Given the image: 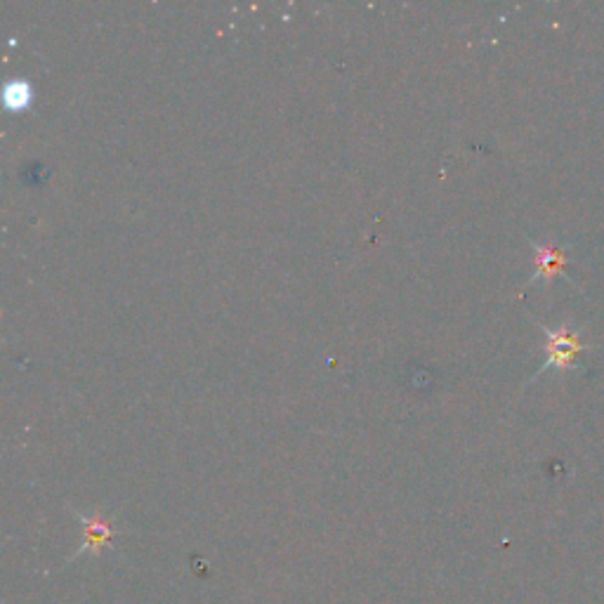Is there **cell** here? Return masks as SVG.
<instances>
[{
  "instance_id": "obj_1",
  "label": "cell",
  "mask_w": 604,
  "mask_h": 604,
  "mask_svg": "<svg viewBox=\"0 0 604 604\" xmlns=\"http://www.w3.org/2000/svg\"><path fill=\"white\" fill-rule=\"evenodd\" d=\"M543 333H546L548 343H546V364L538 369V373L548 371V369H560V371H569L576 366V354L586 350V345L581 343V331H574L569 326H560V328H548L541 326Z\"/></svg>"
},
{
  "instance_id": "obj_4",
  "label": "cell",
  "mask_w": 604,
  "mask_h": 604,
  "mask_svg": "<svg viewBox=\"0 0 604 604\" xmlns=\"http://www.w3.org/2000/svg\"><path fill=\"white\" fill-rule=\"evenodd\" d=\"M8 100L10 107H22V104L29 100V88L24 83H15V90H8Z\"/></svg>"
},
{
  "instance_id": "obj_3",
  "label": "cell",
  "mask_w": 604,
  "mask_h": 604,
  "mask_svg": "<svg viewBox=\"0 0 604 604\" xmlns=\"http://www.w3.org/2000/svg\"><path fill=\"white\" fill-rule=\"evenodd\" d=\"M78 520L85 524V534H88V541H85V548H97L100 543L107 541V538L114 536V529L109 527L107 522L100 520V517H93V520H88V517L78 515ZM83 548V550H85Z\"/></svg>"
},
{
  "instance_id": "obj_2",
  "label": "cell",
  "mask_w": 604,
  "mask_h": 604,
  "mask_svg": "<svg viewBox=\"0 0 604 604\" xmlns=\"http://www.w3.org/2000/svg\"><path fill=\"white\" fill-rule=\"evenodd\" d=\"M536 255V274L531 277V284L536 279H553V277H564V265H567V253L557 246L548 244H536L531 241Z\"/></svg>"
}]
</instances>
